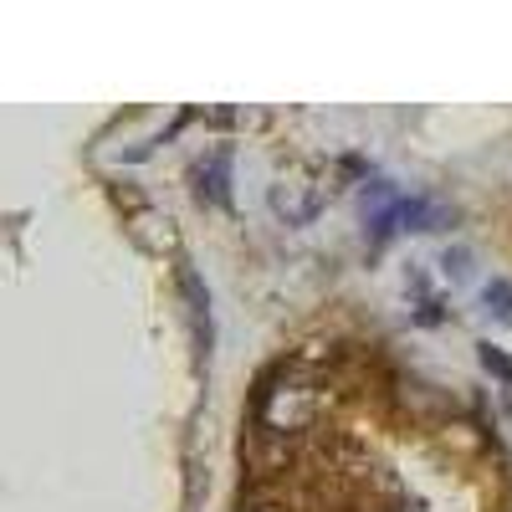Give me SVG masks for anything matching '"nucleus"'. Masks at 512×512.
I'll return each mask as SVG.
<instances>
[{"label": "nucleus", "mask_w": 512, "mask_h": 512, "mask_svg": "<svg viewBox=\"0 0 512 512\" xmlns=\"http://www.w3.org/2000/svg\"><path fill=\"white\" fill-rule=\"evenodd\" d=\"M313 405H318L313 384L297 379V364H292V369H282L277 390H262V425L277 431V436H287V431H297V425L313 420Z\"/></svg>", "instance_id": "nucleus-1"}, {"label": "nucleus", "mask_w": 512, "mask_h": 512, "mask_svg": "<svg viewBox=\"0 0 512 512\" xmlns=\"http://www.w3.org/2000/svg\"><path fill=\"white\" fill-rule=\"evenodd\" d=\"M226 149H216V154H210L200 169H195V180H200V200L210 195V200H216V205H231V190H226Z\"/></svg>", "instance_id": "nucleus-2"}, {"label": "nucleus", "mask_w": 512, "mask_h": 512, "mask_svg": "<svg viewBox=\"0 0 512 512\" xmlns=\"http://www.w3.org/2000/svg\"><path fill=\"white\" fill-rule=\"evenodd\" d=\"M487 303H492V313H497V318H507V323H512V287H507V282H492V287H487Z\"/></svg>", "instance_id": "nucleus-3"}, {"label": "nucleus", "mask_w": 512, "mask_h": 512, "mask_svg": "<svg viewBox=\"0 0 512 512\" xmlns=\"http://www.w3.org/2000/svg\"><path fill=\"white\" fill-rule=\"evenodd\" d=\"M482 364H487V369H492L497 379H507V384H512V359H507L502 349H492V344H482Z\"/></svg>", "instance_id": "nucleus-4"}, {"label": "nucleus", "mask_w": 512, "mask_h": 512, "mask_svg": "<svg viewBox=\"0 0 512 512\" xmlns=\"http://www.w3.org/2000/svg\"><path fill=\"white\" fill-rule=\"evenodd\" d=\"M446 272H451V277H466V251H461V246L446 251Z\"/></svg>", "instance_id": "nucleus-5"}]
</instances>
